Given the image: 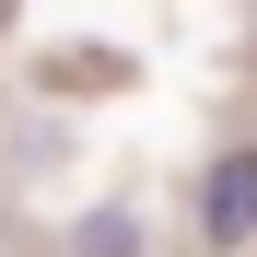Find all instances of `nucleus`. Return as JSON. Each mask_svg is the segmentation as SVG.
Returning a JSON list of instances; mask_svg holds the SVG:
<instances>
[{
    "label": "nucleus",
    "mask_w": 257,
    "mask_h": 257,
    "mask_svg": "<svg viewBox=\"0 0 257 257\" xmlns=\"http://www.w3.org/2000/svg\"><path fill=\"white\" fill-rule=\"evenodd\" d=\"M70 257H152V222H141V210H82V222H70Z\"/></svg>",
    "instance_id": "nucleus-2"
},
{
    "label": "nucleus",
    "mask_w": 257,
    "mask_h": 257,
    "mask_svg": "<svg viewBox=\"0 0 257 257\" xmlns=\"http://www.w3.org/2000/svg\"><path fill=\"white\" fill-rule=\"evenodd\" d=\"M245 234H257V141L210 152V176H199V245H210V257H234Z\"/></svg>",
    "instance_id": "nucleus-1"
}]
</instances>
